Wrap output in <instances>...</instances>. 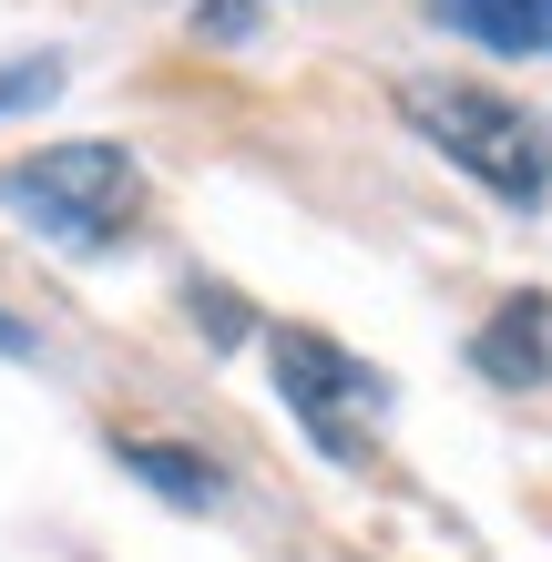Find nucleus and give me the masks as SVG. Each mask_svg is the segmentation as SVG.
<instances>
[{"label":"nucleus","mask_w":552,"mask_h":562,"mask_svg":"<svg viewBox=\"0 0 552 562\" xmlns=\"http://www.w3.org/2000/svg\"><path fill=\"white\" fill-rule=\"evenodd\" d=\"M440 31H461L471 52H511V61H552V0H430Z\"/></svg>","instance_id":"39448f33"},{"label":"nucleus","mask_w":552,"mask_h":562,"mask_svg":"<svg viewBox=\"0 0 552 562\" xmlns=\"http://www.w3.org/2000/svg\"><path fill=\"white\" fill-rule=\"evenodd\" d=\"M277 379H286V409L307 419V440L328 460H348V471H369V419L388 400V379L359 369V358L338 338H317V327H286L277 338Z\"/></svg>","instance_id":"7ed1b4c3"},{"label":"nucleus","mask_w":552,"mask_h":562,"mask_svg":"<svg viewBox=\"0 0 552 562\" xmlns=\"http://www.w3.org/2000/svg\"><path fill=\"white\" fill-rule=\"evenodd\" d=\"M0 205H21V225H42L61 246H113L144 215V164L123 144H42L0 175Z\"/></svg>","instance_id":"f257e3e1"},{"label":"nucleus","mask_w":552,"mask_h":562,"mask_svg":"<svg viewBox=\"0 0 552 562\" xmlns=\"http://www.w3.org/2000/svg\"><path fill=\"white\" fill-rule=\"evenodd\" d=\"M399 103H409V123L461 164L481 194H502V205H532V194H542L552 134H542L522 103H502V92H481V82H409Z\"/></svg>","instance_id":"f03ea898"},{"label":"nucleus","mask_w":552,"mask_h":562,"mask_svg":"<svg viewBox=\"0 0 552 562\" xmlns=\"http://www.w3.org/2000/svg\"><path fill=\"white\" fill-rule=\"evenodd\" d=\"M123 471L154 481V491H165V502H184V512L225 502V481H215V471H194V450H174V440H123Z\"/></svg>","instance_id":"423d86ee"},{"label":"nucleus","mask_w":552,"mask_h":562,"mask_svg":"<svg viewBox=\"0 0 552 562\" xmlns=\"http://www.w3.org/2000/svg\"><path fill=\"white\" fill-rule=\"evenodd\" d=\"M52 92H61V61L31 52V61H11V72H0V113H31V103H52Z\"/></svg>","instance_id":"0eeeda50"},{"label":"nucleus","mask_w":552,"mask_h":562,"mask_svg":"<svg viewBox=\"0 0 552 562\" xmlns=\"http://www.w3.org/2000/svg\"><path fill=\"white\" fill-rule=\"evenodd\" d=\"M471 358H481V379H502V389H542L552 379V307L542 296H502V307L471 327Z\"/></svg>","instance_id":"20e7f679"},{"label":"nucleus","mask_w":552,"mask_h":562,"mask_svg":"<svg viewBox=\"0 0 552 562\" xmlns=\"http://www.w3.org/2000/svg\"><path fill=\"white\" fill-rule=\"evenodd\" d=\"M21 348H31V327H21V317H0V358H21Z\"/></svg>","instance_id":"6e6552de"}]
</instances>
